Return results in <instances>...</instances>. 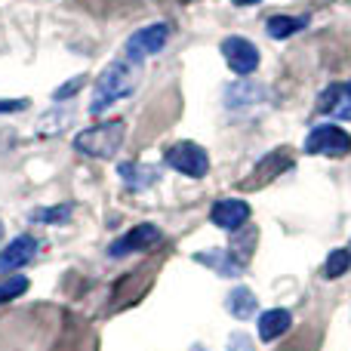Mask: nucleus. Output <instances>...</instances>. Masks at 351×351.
<instances>
[{"label": "nucleus", "mask_w": 351, "mask_h": 351, "mask_svg": "<svg viewBox=\"0 0 351 351\" xmlns=\"http://www.w3.org/2000/svg\"><path fill=\"white\" fill-rule=\"evenodd\" d=\"M139 86V62L133 59H117L99 74L96 86H93V102H90V114H102L108 105L127 99L130 93Z\"/></svg>", "instance_id": "obj_1"}, {"label": "nucleus", "mask_w": 351, "mask_h": 351, "mask_svg": "<svg viewBox=\"0 0 351 351\" xmlns=\"http://www.w3.org/2000/svg\"><path fill=\"white\" fill-rule=\"evenodd\" d=\"M123 121H105V123H96V127L84 130L77 133L74 139V148L80 154H90V158H99V160H108L117 154V148L123 145Z\"/></svg>", "instance_id": "obj_2"}, {"label": "nucleus", "mask_w": 351, "mask_h": 351, "mask_svg": "<svg viewBox=\"0 0 351 351\" xmlns=\"http://www.w3.org/2000/svg\"><path fill=\"white\" fill-rule=\"evenodd\" d=\"M305 152L308 154H324V158H346L351 152V136L336 123H324L315 127L305 139Z\"/></svg>", "instance_id": "obj_3"}, {"label": "nucleus", "mask_w": 351, "mask_h": 351, "mask_svg": "<svg viewBox=\"0 0 351 351\" xmlns=\"http://www.w3.org/2000/svg\"><path fill=\"white\" fill-rule=\"evenodd\" d=\"M167 164L173 170H179L182 176H191V179H200L210 170L206 152L200 145H194V142H176V145H170L167 148Z\"/></svg>", "instance_id": "obj_4"}, {"label": "nucleus", "mask_w": 351, "mask_h": 351, "mask_svg": "<svg viewBox=\"0 0 351 351\" xmlns=\"http://www.w3.org/2000/svg\"><path fill=\"white\" fill-rule=\"evenodd\" d=\"M167 40H170V28H167L164 22L148 25V28H139V31H136V34L127 40V59L142 62L145 56L160 53V49L167 47Z\"/></svg>", "instance_id": "obj_5"}, {"label": "nucleus", "mask_w": 351, "mask_h": 351, "mask_svg": "<svg viewBox=\"0 0 351 351\" xmlns=\"http://www.w3.org/2000/svg\"><path fill=\"white\" fill-rule=\"evenodd\" d=\"M222 56L234 74H253L259 68V49L247 40V37H225L222 40Z\"/></svg>", "instance_id": "obj_6"}, {"label": "nucleus", "mask_w": 351, "mask_h": 351, "mask_svg": "<svg viewBox=\"0 0 351 351\" xmlns=\"http://www.w3.org/2000/svg\"><path fill=\"white\" fill-rule=\"evenodd\" d=\"M210 219H213V225H219V228L237 231L241 225H247L250 206H247V200H237V197L216 200V204H213V210H210Z\"/></svg>", "instance_id": "obj_7"}, {"label": "nucleus", "mask_w": 351, "mask_h": 351, "mask_svg": "<svg viewBox=\"0 0 351 351\" xmlns=\"http://www.w3.org/2000/svg\"><path fill=\"white\" fill-rule=\"evenodd\" d=\"M160 241V228L158 225H136L133 231H127V234L121 237L117 243H111L108 253L111 256H127V253H136V250H148L154 247V243Z\"/></svg>", "instance_id": "obj_8"}, {"label": "nucleus", "mask_w": 351, "mask_h": 351, "mask_svg": "<svg viewBox=\"0 0 351 351\" xmlns=\"http://www.w3.org/2000/svg\"><path fill=\"white\" fill-rule=\"evenodd\" d=\"M37 256V241L31 234H22V237H16V241L10 243V247L0 253V271H16V268H22V265H28L31 259Z\"/></svg>", "instance_id": "obj_9"}, {"label": "nucleus", "mask_w": 351, "mask_h": 351, "mask_svg": "<svg viewBox=\"0 0 351 351\" xmlns=\"http://www.w3.org/2000/svg\"><path fill=\"white\" fill-rule=\"evenodd\" d=\"M293 167V154L290 152H274V154H268L265 160L259 164V170H256L253 176H250L247 182H243V188H259V185H268V182L274 179L278 173H284V170H290Z\"/></svg>", "instance_id": "obj_10"}, {"label": "nucleus", "mask_w": 351, "mask_h": 351, "mask_svg": "<svg viewBox=\"0 0 351 351\" xmlns=\"http://www.w3.org/2000/svg\"><path fill=\"white\" fill-rule=\"evenodd\" d=\"M293 317L287 308H271V311H262L259 315V339L262 342H274L278 336H284L290 330Z\"/></svg>", "instance_id": "obj_11"}, {"label": "nucleus", "mask_w": 351, "mask_h": 351, "mask_svg": "<svg viewBox=\"0 0 351 351\" xmlns=\"http://www.w3.org/2000/svg\"><path fill=\"white\" fill-rule=\"evenodd\" d=\"M308 25L305 16H271L265 22V31L274 37V40H284V37H293L296 31H302Z\"/></svg>", "instance_id": "obj_12"}, {"label": "nucleus", "mask_w": 351, "mask_h": 351, "mask_svg": "<svg viewBox=\"0 0 351 351\" xmlns=\"http://www.w3.org/2000/svg\"><path fill=\"white\" fill-rule=\"evenodd\" d=\"M197 262H210V268H216L225 278H234V274L243 271V265L234 259V256L222 253V250H213V253H197Z\"/></svg>", "instance_id": "obj_13"}, {"label": "nucleus", "mask_w": 351, "mask_h": 351, "mask_svg": "<svg viewBox=\"0 0 351 351\" xmlns=\"http://www.w3.org/2000/svg\"><path fill=\"white\" fill-rule=\"evenodd\" d=\"M225 305H228V311L234 317H253L256 315V296L247 290V287H237V290H231L228 299H225Z\"/></svg>", "instance_id": "obj_14"}, {"label": "nucleus", "mask_w": 351, "mask_h": 351, "mask_svg": "<svg viewBox=\"0 0 351 351\" xmlns=\"http://www.w3.org/2000/svg\"><path fill=\"white\" fill-rule=\"evenodd\" d=\"M121 176L130 188H139V191L148 188L152 182H158V170H152V167H136V164H121Z\"/></svg>", "instance_id": "obj_15"}, {"label": "nucleus", "mask_w": 351, "mask_h": 351, "mask_svg": "<svg viewBox=\"0 0 351 351\" xmlns=\"http://www.w3.org/2000/svg\"><path fill=\"white\" fill-rule=\"evenodd\" d=\"M351 268V250H336V253L327 256V265H324V278H342Z\"/></svg>", "instance_id": "obj_16"}, {"label": "nucleus", "mask_w": 351, "mask_h": 351, "mask_svg": "<svg viewBox=\"0 0 351 351\" xmlns=\"http://www.w3.org/2000/svg\"><path fill=\"white\" fill-rule=\"evenodd\" d=\"M25 290H28V278H22V274H12V278H6L3 284H0V302H10V299L22 296Z\"/></svg>", "instance_id": "obj_17"}, {"label": "nucleus", "mask_w": 351, "mask_h": 351, "mask_svg": "<svg viewBox=\"0 0 351 351\" xmlns=\"http://www.w3.org/2000/svg\"><path fill=\"white\" fill-rule=\"evenodd\" d=\"M71 206H53V210H34L31 213V222H65Z\"/></svg>", "instance_id": "obj_18"}, {"label": "nucleus", "mask_w": 351, "mask_h": 351, "mask_svg": "<svg viewBox=\"0 0 351 351\" xmlns=\"http://www.w3.org/2000/svg\"><path fill=\"white\" fill-rule=\"evenodd\" d=\"M330 114L342 117V121H351V96H348L346 86L339 90V99H336V105H333V111H330Z\"/></svg>", "instance_id": "obj_19"}, {"label": "nucleus", "mask_w": 351, "mask_h": 351, "mask_svg": "<svg viewBox=\"0 0 351 351\" xmlns=\"http://www.w3.org/2000/svg\"><path fill=\"white\" fill-rule=\"evenodd\" d=\"M84 86V77H74V80H68V86H59V90L53 93V99L56 102H62V99H68V96H74V93Z\"/></svg>", "instance_id": "obj_20"}, {"label": "nucleus", "mask_w": 351, "mask_h": 351, "mask_svg": "<svg viewBox=\"0 0 351 351\" xmlns=\"http://www.w3.org/2000/svg\"><path fill=\"white\" fill-rule=\"evenodd\" d=\"M28 99H0V114H12V111H25Z\"/></svg>", "instance_id": "obj_21"}, {"label": "nucleus", "mask_w": 351, "mask_h": 351, "mask_svg": "<svg viewBox=\"0 0 351 351\" xmlns=\"http://www.w3.org/2000/svg\"><path fill=\"white\" fill-rule=\"evenodd\" d=\"M346 90H348V96H351V80H348V84H346Z\"/></svg>", "instance_id": "obj_22"}, {"label": "nucleus", "mask_w": 351, "mask_h": 351, "mask_svg": "<svg viewBox=\"0 0 351 351\" xmlns=\"http://www.w3.org/2000/svg\"><path fill=\"white\" fill-rule=\"evenodd\" d=\"M0 237H3V225H0Z\"/></svg>", "instance_id": "obj_23"}]
</instances>
